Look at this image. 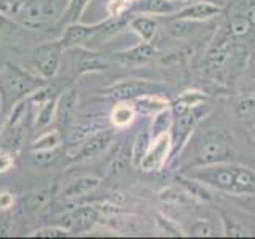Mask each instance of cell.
Wrapping results in <instances>:
<instances>
[{
  "instance_id": "d6a6232c",
  "label": "cell",
  "mask_w": 255,
  "mask_h": 239,
  "mask_svg": "<svg viewBox=\"0 0 255 239\" xmlns=\"http://www.w3.org/2000/svg\"><path fill=\"white\" fill-rule=\"evenodd\" d=\"M239 198H241V201H239V206H241L243 209L255 214V195H251V196H239Z\"/></svg>"
},
{
  "instance_id": "ac0fdd59",
  "label": "cell",
  "mask_w": 255,
  "mask_h": 239,
  "mask_svg": "<svg viewBox=\"0 0 255 239\" xmlns=\"http://www.w3.org/2000/svg\"><path fill=\"white\" fill-rule=\"evenodd\" d=\"M135 118V107L131 106L129 102H122L115 106V109L112 110L110 120L112 124L115 127H126L129 126Z\"/></svg>"
},
{
  "instance_id": "9c48e42d",
  "label": "cell",
  "mask_w": 255,
  "mask_h": 239,
  "mask_svg": "<svg viewBox=\"0 0 255 239\" xmlns=\"http://www.w3.org/2000/svg\"><path fill=\"white\" fill-rule=\"evenodd\" d=\"M99 219V214L93 207H80L66 217V225L69 227V231H77V233H83V231L90 230Z\"/></svg>"
},
{
  "instance_id": "603a6c76",
  "label": "cell",
  "mask_w": 255,
  "mask_h": 239,
  "mask_svg": "<svg viewBox=\"0 0 255 239\" xmlns=\"http://www.w3.org/2000/svg\"><path fill=\"white\" fill-rule=\"evenodd\" d=\"M172 124V114L171 112H167L166 109L158 112L155 120H153V126H151V129H153V137L161 132H166L169 129V126Z\"/></svg>"
},
{
  "instance_id": "cb8c5ba5",
  "label": "cell",
  "mask_w": 255,
  "mask_h": 239,
  "mask_svg": "<svg viewBox=\"0 0 255 239\" xmlns=\"http://www.w3.org/2000/svg\"><path fill=\"white\" fill-rule=\"evenodd\" d=\"M148 132H142L137 135V139H135V143H134V150H132V159H134V164L139 166L143 155H145V151L148 150Z\"/></svg>"
},
{
  "instance_id": "836d02e7",
  "label": "cell",
  "mask_w": 255,
  "mask_h": 239,
  "mask_svg": "<svg viewBox=\"0 0 255 239\" xmlns=\"http://www.w3.org/2000/svg\"><path fill=\"white\" fill-rule=\"evenodd\" d=\"M246 18L249 19L251 24H255V3L249 6V10L246 11Z\"/></svg>"
},
{
  "instance_id": "d590c367",
  "label": "cell",
  "mask_w": 255,
  "mask_h": 239,
  "mask_svg": "<svg viewBox=\"0 0 255 239\" xmlns=\"http://www.w3.org/2000/svg\"><path fill=\"white\" fill-rule=\"evenodd\" d=\"M180 2H183V0H180Z\"/></svg>"
},
{
  "instance_id": "8fae6325",
  "label": "cell",
  "mask_w": 255,
  "mask_h": 239,
  "mask_svg": "<svg viewBox=\"0 0 255 239\" xmlns=\"http://www.w3.org/2000/svg\"><path fill=\"white\" fill-rule=\"evenodd\" d=\"M112 137H114V135H112V132L107 129L96 132L82 145V150H80L78 156L80 158H94V156L101 155L102 151L109 147V143L112 142Z\"/></svg>"
},
{
  "instance_id": "3957f363",
  "label": "cell",
  "mask_w": 255,
  "mask_h": 239,
  "mask_svg": "<svg viewBox=\"0 0 255 239\" xmlns=\"http://www.w3.org/2000/svg\"><path fill=\"white\" fill-rule=\"evenodd\" d=\"M161 90H163V86L158 83L147 82V80L129 78V80H122V82L106 88L104 93L109 96H114L117 99L129 101V99H135V98H140V96H147V94H159Z\"/></svg>"
},
{
  "instance_id": "4fadbf2b",
  "label": "cell",
  "mask_w": 255,
  "mask_h": 239,
  "mask_svg": "<svg viewBox=\"0 0 255 239\" xmlns=\"http://www.w3.org/2000/svg\"><path fill=\"white\" fill-rule=\"evenodd\" d=\"M129 27H131V30H134L135 34L140 37L142 42L151 43V40H153L156 35L158 22H156V19L150 18V16L140 14V16H135V18H132L129 21Z\"/></svg>"
},
{
  "instance_id": "f1b7e54d",
  "label": "cell",
  "mask_w": 255,
  "mask_h": 239,
  "mask_svg": "<svg viewBox=\"0 0 255 239\" xmlns=\"http://www.w3.org/2000/svg\"><path fill=\"white\" fill-rule=\"evenodd\" d=\"M14 164V156L11 151L8 150H0V174L8 172Z\"/></svg>"
},
{
  "instance_id": "5bb4252c",
  "label": "cell",
  "mask_w": 255,
  "mask_h": 239,
  "mask_svg": "<svg viewBox=\"0 0 255 239\" xmlns=\"http://www.w3.org/2000/svg\"><path fill=\"white\" fill-rule=\"evenodd\" d=\"M75 104H77V94L74 90L67 91L66 94L61 96L59 101H56V112H54V118L59 124H69L72 120L75 110Z\"/></svg>"
},
{
  "instance_id": "4dcf8cb0",
  "label": "cell",
  "mask_w": 255,
  "mask_h": 239,
  "mask_svg": "<svg viewBox=\"0 0 255 239\" xmlns=\"http://www.w3.org/2000/svg\"><path fill=\"white\" fill-rule=\"evenodd\" d=\"M191 235L193 236H211L212 235V228L204 222H198L191 227Z\"/></svg>"
},
{
  "instance_id": "ba28073f",
  "label": "cell",
  "mask_w": 255,
  "mask_h": 239,
  "mask_svg": "<svg viewBox=\"0 0 255 239\" xmlns=\"http://www.w3.org/2000/svg\"><path fill=\"white\" fill-rule=\"evenodd\" d=\"M196 121H198V115L193 112V109L183 112V114L174 115V121H172L174 132L171 135L179 143V148H182L183 143L188 140V137L196 126Z\"/></svg>"
},
{
  "instance_id": "7402d4cb",
  "label": "cell",
  "mask_w": 255,
  "mask_h": 239,
  "mask_svg": "<svg viewBox=\"0 0 255 239\" xmlns=\"http://www.w3.org/2000/svg\"><path fill=\"white\" fill-rule=\"evenodd\" d=\"M88 2H90V0H70V3H69V6H67L66 13H64L61 22H62V24L77 22L80 16H82V13L85 11V8H86Z\"/></svg>"
},
{
  "instance_id": "484cf974",
  "label": "cell",
  "mask_w": 255,
  "mask_h": 239,
  "mask_svg": "<svg viewBox=\"0 0 255 239\" xmlns=\"http://www.w3.org/2000/svg\"><path fill=\"white\" fill-rule=\"evenodd\" d=\"M249 29H251V22L246 16H236V18H233L230 21V26H228L230 34L233 37L246 35L247 32H249Z\"/></svg>"
},
{
  "instance_id": "ffe728a7",
  "label": "cell",
  "mask_w": 255,
  "mask_h": 239,
  "mask_svg": "<svg viewBox=\"0 0 255 239\" xmlns=\"http://www.w3.org/2000/svg\"><path fill=\"white\" fill-rule=\"evenodd\" d=\"M179 180L182 183L183 190H185L190 196H195V198H199V199H206V201L211 198L209 191L204 188V183L191 179V177H188V175H185V177H179Z\"/></svg>"
},
{
  "instance_id": "44dd1931",
  "label": "cell",
  "mask_w": 255,
  "mask_h": 239,
  "mask_svg": "<svg viewBox=\"0 0 255 239\" xmlns=\"http://www.w3.org/2000/svg\"><path fill=\"white\" fill-rule=\"evenodd\" d=\"M59 143H61L59 131H48L40 135V137L34 142V150H38V151L53 150L54 147H58Z\"/></svg>"
},
{
  "instance_id": "7c38bea8",
  "label": "cell",
  "mask_w": 255,
  "mask_h": 239,
  "mask_svg": "<svg viewBox=\"0 0 255 239\" xmlns=\"http://www.w3.org/2000/svg\"><path fill=\"white\" fill-rule=\"evenodd\" d=\"M153 56H155V48L151 46V43L142 42L129 48V50L120 53L118 58L125 64H145L150 59H153Z\"/></svg>"
},
{
  "instance_id": "e575fe53",
  "label": "cell",
  "mask_w": 255,
  "mask_h": 239,
  "mask_svg": "<svg viewBox=\"0 0 255 239\" xmlns=\"http://www.w3.org/2000/svg\"><path fill=\"white\" fill-rule=\"evenodd\" d=\"M5 115H3V112H0V134H2L3 131V124H5Z\"/></svg>"
},
{
  "instance_id": "d6986e66",
  "label": "cell",
  "mask_w": 255,
  "mask_h": 239,
  "mask_svg": "<svg viewBox=\"0 0 255 239\" xmlns=\"http://www.w3.org/2000/svg\"><path fill=\"white\" fill-rule=\"evenodd\" d=\"M135 109H145L148 112H153L158 114L167 107V101L161 98L159 94H147V96H140V98H135Z\"/></svg>"
},
{
  "instance_id": "6da1fadb",
  "label": "cell",
  "mask_w": 255,
  "mask_h": 239,
  "mask_svg": "<svg viewBox=\"0 0 255 239\" xmlns=\"http://www.w3.org/2000/svg\"><path fill=\"white\" fill-rule=\"evenodd\" d=\"M187 175L233 196L255 195V169L249 166L219 161L214 164L196 166L187 172Z\"/></svg>"
},
{
  "instance_id": "5b68a950",
  "label": "cell",
  "mask_w": 255,
  "mask_h": 239,
  "mask_svg": "<svg viewBox=\"0 0 255 239\" xmlns=\"http://www.w3.org/2000/svg\"><path fill=\"white\" fill-rule=\"evenodd\" d=\"M62 50L61 43H46L42 45L35 51L34 58H32L30 64L35 67L43 78H50L56 74L58 70V64H59V53Z\"/></svg>"
},
{
  "instance_id": "f546056e",
  "label": "cell",
  "mask_w": 255,
  "mask_h": 239,
  "mask_svg": "<svg viewBox=\"0 0 255 239\" xmlns=\"http://www.w3.org/2000/svg\"><path fill=\"white\" fill-rule=\"evenodd\" d=\"M70 233L69 230H64V228H42V230H37L34 236L38 238H62V236H67Z\"/></svg>"
},
{
  "instance_id": "4316f807",
  "label": "cell",
  "mask_w": 255,
  "mask_h": 239,
  "mask_svg": "<svg viewBox=\"0 0 255 239\" xmlns=\"http://www.w3.org/2000/svg\"><path fill=\"white\" fill-rule=\"evenodd\" d=\"M131 3H134V0H109L107 11H109L110 16L117 18V16L123 14L128 8L131 6Z\"/></svg>"
},
{
  "instance_id": "2e32d148",
  "label": "cell",
  "mask_w": 255,
  "mask_h": 239,
  "mask_svg": "<svg viewBox=\"0 0 255 239\" xmlns=\"http://www.w3.org/2000/svg\"><path fill=\"white\" fill-rule=\"evenodd\" d=\"M180 3V0H147L140 10L148 14H174L182 8Z\"/></svg>"
},
{
  "instance_id": "d4e9b609",
  "label": "cell",
  "mask_w": 255,
  "mask_h": 239,
  "mask_svg": "<svg viewBox=\"0 0 255 239\" xmlns=\"http://www.w3.org/2000/svg\"><path fill=\"white\" fill-rule=\"evenodd\" d=\"M54 112H56V101H48L45 102L42 109L38 110L37 115V126L43 127L46 124H50L54 120Z\"/></svg>"
},
{
  "instance_id": "7a4b0ae2",
  "label": "cell",
  "mask_w": 255,
  "mask_h": 239,
  "mask_svg": "<svg viewBox=\"0 0 255 239\" xmlns=\"http://www.w3.org/2000/svg\"><path fill=\"white\" fill-rule=\"evenodd\" d=\"M227 151H228L227 142L223 140L219 134L207 132L196 142L195 156H193V161H191V166L196 167V166L219 163L225 158Z\"/></svg>"
},
{
  "instance_id": "30bf717a",
  "label": "cell",
  "mask_w": 255,
  "mask_h": 239,
  "mask_svg": "<svg viewBox=\"0 0 255 239\" xmlns=\"http://www.w3.org/2000/svg\"><path fill=\"white\" fill-rule=\"evenodd\" d=\"M233 56H235L233 43L223 42L219 46H215L214 50L207 54L206 67H207V70H211V72H219V70L227 67V64L231 61Z\"/></svg>"
},
{
  "instance_id": "9a60e30c",
  "label": "cell",
  "mask_w": 255,
  "mask_h": 239,
  "mask_svg": "<svg viewBox=\"0 0 255 239\" xmlns=\"http://www.w3.org/2000/svg\"><path fill=\"white\" fill-rule=\"evenodd\" d=\"M206 99H207V96L198 90H188L185 93H182L172 104V115H179L190 109L201 106V104L206 102Z\"/></svg>"
},
{
  "instance_id": "52a82bcc",
  "label": "cell",
  "mask_w": 255,
  "mask_h": 239,
  "mask_svg": "<svg viewBox=\"0 0 255 239\" xmlns=\"http://www.w3.org/2000/svg\"><path fill=\"white\" fill-rule=\"evenodd\" d=\"M106 24H94V26H83V24H77V22H72L66 27L64 34L59 40L61 46L66 50V48H72V46H77L82 42H85L86 38H90L91 35H94L96 32L101 30Z\"/></svg>"
},
{
  "instance_id": "e0dca14e",
  "label": "cell",
  "mask_w": 255,
  "mask_h": 239,
  "mask_svg": "<svg viewBox=\"0 0 255 239\" xmlns=\"http://www.w3.org/2000/svg\"><path fill=\"white\" fill-rule=\"evenodd\" d=\"M98 185H99V179L90 177V175H83V177H78L75 180H72L69 185L64 188L62 195L66 198L80 196V195H85V193H88V191L94 190Z\"/></svg>"
},
{
  "instance_id": "1f68e13d",
  "label": "cell",
  "mask_w": 255,
  "mask_h": 239,
  "mask_svg": "<svg viewBox=\"0 0 255 239\" xmlns=\"http://www.w3.org/2000/svg\"><path fill=\"white\" fill-rule=\"evenodd\" d=\"M14 204V196L8 191H0V209H10V207Z\"/></svg>"
},
{
  "instance_id": "83f0119b",
  "label": "cell",
  "mask_w": 255,
  "mask_h": 239,
  "mask_svg": "<svg viewBox=\"0 0 255 239\" xmlns=\"http://www.w3.org/2000/svg\"><path fill=\"white\" fill-rule=\"evenodd\" d=\"M185 195H188L187 191L172 187V188L163 190L161 193H159V198L166 203H179V201H183V199H185Z\"/></svg>"
},
{
  "instance_id": "8992f818",
  "label": "cell",
  "mask_w": 255,
  "mask_h": 239,
  "mask_svg": "<svg viewBox=\"0 0 255 239\" xmlns=\"http://www.w3.org/2000/svg\"><path fill=\"white\" fill-rule=\"evenodd\" d=\"M222 13V8L214 3V2H207V0H199L191 5L182 6L179 11H175L174 16L175 19H183V21H203V19H209Z\"/></svg>"
},
{
  "instance_id": "277c9868",
  "label": "cell",
  "mask_w": 255,
  "mask_h": 239,
  "mask_svg": "<svg viewBox=\"0 0 255 239\" xmlns=\"http://www.w3.org/2000/svg\"><path fill=\"white\" fill-rule=\"evenodd\" d=\"M172 150V135L169 131L161 132L153 137V140L150 142L148 150L143 155L140 161V169L143 171H159L166 164L167 156H169Z\"/></svg>"
}]
</instances>
